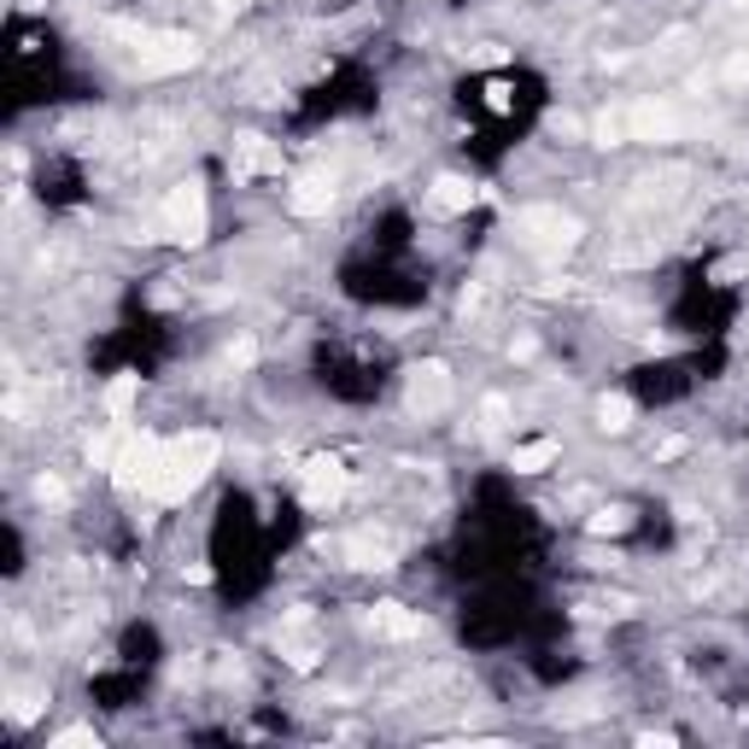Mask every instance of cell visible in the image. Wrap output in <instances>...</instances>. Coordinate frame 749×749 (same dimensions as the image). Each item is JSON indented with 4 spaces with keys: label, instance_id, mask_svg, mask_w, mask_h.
Instances as JSON below:
<instances>
[{
    "label": "cell",
    "instance_id": "obj_1",
    "mask_svg": "<svg viewBox=\"0 0 749 749\" xmlns=\"http://www.w3.org/2000/svg\"><path fill=\"white\" fill-rule=\"evenodd\" d=\"M217 439L211 434H182V439H164V469H159V486H152V498L159 504H182L187 492L206 486V474L217 469Z\"/></svg>",
    "mask_w": 749,
    "mask_h": 749
},
{
    "label": "cell",
    "instance_id": "obj_2",
    "mask_svg": "<svg viewBox=\"0 0 749 749\" xmlns=\"http://www.w3.org/2000/svg\"><path fill=\"white\" fill-rule=\"evenodd\" d=\"M591 135H598V147H621V141H673L679 135V117L668 106H615L603 112L598 124H591Z\"/></svg>",
    "mask_w": 749,
    "mask_h": 749
},
{
    "label": "cell",
    "instance_id": "obj_3",
    "mask_svg": "<svg viewBox=\"0 0 749 749\" xmlns=\"http://www.w3.org/2000/svg\"><path fill=\"white\" fill-rule=\"evenodd\" d=\"M112 36H124V42L141 47V71H147V77L194 71V65H199V42L182 36V30H129V24H117Z\"/></svg>",
    "mask_w": 749,
    "mask_h": 749
},
{
    "label": "cell",
    "instance_id": "obj_4",
    "mask_svg": "<svg viewBox=\"0 0 749 749\" xmlns=\"http://www.w3.org/2000/svg\"><path fill=\"white\" fill-rule=\"evenodd\" d=\"M516 234L527 252H539V258H562V252L580 246V217H568L562 206H527L516 217Z\"/></svg>",
    "mask_w": 749,
    "mask_h": 749
},
{
    "label": "cell",
    "instance_id": "obj_5",
    "mask_svg": "<svg viewBox=\"0 0 749 749\" xmlns=\"http://www.w3.org/2000/svg\"><path fill=\"white\" fill-rule=\"evenodd\" d=\"M164 234L170 241H182V246H199L206 241V223H211V211H206V187L199 182H176L164 194Z\"/></svg>",
    "mask_w": 749,
    "mask_h": 749
},
{
    "label": "cell",
    "instance_id": "obj_6",
    "mask_svg": "<svg viewBox=\"0 0 749 749\" xmlns=\"http://www.w3.org/2000/svg\"><path fill=\"white\" fill-rule=\"evenodd\" d=\"M159 469H164V439H124L112 457V481L117 492H147L152 498V486H159Z\"/></svg>",
    "mask_w": 749,
    "mask_h": 749
},
{
    "label": "cell",
    "instance_id": "obj_7",
    "mask_svg": "<svg viewBox=\"0 0 749 749\" xmlns=\"http://www.w3.org/2000/svg\"><path fill=\"white\" fill-rule=\"evenodd\" d=\"M346 486H352V474H346L339 457H311V463L299 469V492H304V504H311V509L339 504V498H346Z\"/></svg>",
    "mask_w": 749,
    "mask_h": 749
},
{
    "label": "cell",
    "instance_id": "obj_8",
    "mask_svg": "<svg viewBox=\"0 0 749 749\" xmlns=\"http://www.w3.org/2000/svg\"><path fill=\"white\" fill-rule=\"evenodd\" d=\"M404 404H411V416H439L451 404V369L439 364V357H428V364L411 369V393H404Z\"/></svg>",
    "mask_w": 749,
    "mask_h": 749
},
{
    "label": "cell",
    "instance_id": "obj_9",
    "mask_svg": "<svg viewBox=\"0 0 749 749\" xmlns=\"http://www.w3.org/2000/svg\"><path fill=\"white\" fill-rule=\"evenodd\" d=\"M229 170L234 176H281V152L264 141V135H241V141H234V152H229Z\"/></svg>",
    "mask_w": 749,
    "mask_h": 749
},
{
    "label": "cell",
    "instance_id": "obj_10",
    "mask_svg": "<svg viewBox=\"0 0 749 749\" xmlns=\"http://www.w3.org/2000/svg\"><path fill=\"white\" fill-rule=\"evenodd\" d=\"M364 626H369L374 638H422V633H428V621L411 615L404 603H374L369 615H364Z\"/></svg>",
    "mask_w": 749,
    "mask_h": 749
},
{
    "label": "cell",
    "instance_id": "obj_11",
    "mask_svg": "<svg viewBox=\"0 0 749 749\" xmlns=\"http://www.w3.org/2000/svg\"><path fill=\"white\" fill-rule=\"evenodd\" d=\"M346 562H352V568H364V574H374V568H393V539L352 533V539H346Z\"/></svg>",
    "mask_w": 749,
    "mask_h": 749
},
{
    "label": "cell",
    "instance_id": "obj_12",
    "mask_svg": "<svg viewBox=\"0 0 749 749\" xmlns=\"http://www.w3.org/2000/svg\"><path fill=\"white\" fill-rule=\"evenodd\" d=\"M474 194H481V187H474L469 176H439V182L428 187L434 211H446V217H457V211H469V206H474Z\"/></svg>",
    "mask_w": 749,
    "mask_h": 749
},
{
    "label": "cell",
    "instance_id": "obj_13",
    "mask_svg": "<svg viewBox=\"0 0 749 749\" xmlns=\"http://www.w3.org/2000/svg\"><path fill=\"white\" fill-rule=\"evenodd\" d=\"M329 206H334V176H299L293 211H299V217H322Z\"/></svg>",
    "mask_w": 749,
    "mask_h": 749
},
{
    "label": "cell",
    "instance_id": "obj_14",
    "mask_svg": "<svg viewBox=\"0 0 749 749\" xmlns=\"http://www.w3.org/2000/svg\"><path fill=\"white\" fill-rule=\"evenodd\" d=\"M135 393H141V374H117V381L106 387V416H112V422H129Z\"/></svg>",
    "mask_w": 749,
    "mask_h": 749
},
{
    "label": "cell",
    "instance_id": "obj_15",
    "mask_svg": "<svg viewBox=\"0 0 749 749\" xmlns=\"http://www.w3.org/2000/svg\"><path fill=\"white\" fill-rule=\"evenodd\" d=\"M556 463V439H533V446H516V457H509V469L516 474H539Z\"/></svg>",
    "mask_w": 749,
    "mask_h": 749
},
{
    "label": "cell",
    "instance_id": "obj_16",
    "mask_svg": "<svg viewBox=\"0 0 749 749\" xmlns=\"http://www.w3.org/2000/svg\"><path fill=\"white\" fill-rule=\"evenodd\" d=\"M598 428H603V434H626V428H633V399H621V393L603 399V404H598Z\"/></svg>",
    "mask_w": 749,
    "mask_h": 749
},
{
    "label": "cell",
    "instance_id": "obj_17",
    "mask_svg": "<svg viewBox=\"0 0 749 749\" xmlns=\"http://www.w3.org/2000/svg\"><path fill=\"white\" fill-rule=\"evenodd\" d=\"M281 656L293 661V668H316V644L311 638H299V626L287 621V638H281Z\"/></svg>",
    "mask_w": 749,
    "mask_h": 749
},
{
    "label": "cell",
    "instance_id": "obj_18",
    "mask_svg": "<svg viewBox=\"0 0 749 749\" xmlns=\"http://www.w3.org/2000/svg\"><path fill=\"white\" fill-rule=\"evenodd\" d=\"M586 527H591L598 539H609V533H626V527H633V509H598V516H591Z\"/></svg>",
    "mask_w": 749,
    "mask_h": 749
},
{
    "label": "cell",
    "instance_id": "obj_19",
    "mask_svg": "<svg viewBox=\"0 0 749 749\" xmlns=\"http://www.w3.org/2000/svg\"><path fill=\"white\" fill-rule=\"evenodd\" d=\"M54 744H59V749H100V738H94L89 726H65V731H59Z\"/></svg>",
    "mask_w": 749,
    "mask_h": 749
},
{
    "label": "cell",
    "instance_id": "obj_20",
    "mask_svg": "<svg viewBox=\"0 0 749 749\" xmlns=\"http://www.w3.org/2000/svg\"><path fill=\"white\" fill-rule=\"evenodd\" d=\"M229 364H234V369H252V364H258V346H252V339H234V346H229Z\"/></svg>",
    "mask_w": 749,
    "mask_h": 749
},
{
    "label": "cell",
    "instance_id": "obj_21",
    "mask_svg": "<svg viewBox=\"0 0 749 749\" xmlns=\"http://www.w3.org/2000/svg\"><path fill=\"white\" fill-rule=\"evenodd\" d=\"M481 416H486V428H504V416H509V404H504L498 393H492V399L481 404Z\"/></svg>",
    "mask_w": 749,
    "mask_h": 749
},
{
    "label": "cell",
    "instance_id": "obj_22",
    "mask_svg": "<svg viewBox=\"0 0 749 749\" xmlns=\"http://www.w3.org/2000/svg\"><path fill=\"white\" fill-rule=\"evenodd\" d=\"M36 498H47V504H59V498H65V481H54V474H47V481H36Z\"/></svg>",
    "mask_w": 749,
    "mask_h": 749
},
{
    "label": "cell",
    "instance_id": "obj_23",
    "mask_svg": "<svg viewBox=\"0 0 749 749\" xmlns=\"http://www.w3.org/2000/svg\"><path fill=\"white\" fill-rule=\"evenodd\" d=\"M12 721H19V726L36 721V703H30V696H12Z\"/></svg>",
    "mask_w": 749,
    "mask_h": 749
},
{
    "label": "cell",
    "instance_id": "obj_24",
    "mask_svg": "<svg viewBox=\"0 0 749 749\" xmlns=\"http://www.w3.org/2000/svg\"><path fill=\"white\" fill-rule=\"evenodd\" d=\"M744 269V258H726V264H714V281H731Z\"/></svg>",
    "mask_w": 749,
    "mask_h": 749
},
{
    "label": "cell",
    "instance_id": "obj_25",
    "mask_svg": "<svg viewBox=\"0 0 749 749\" xmlns=\"http://www.w3.org/2000/svg\"><path fill=\"white\" fill-rule=\"evenodd\" d=\"M726 77H731V82H744V77H749V54L731 59V65H726Z\"/></svg>",
    "mask_w": 749,
    "mask_h": 749
},
{
    "label": "cell",
    "instance_id": "obj_26",
    "mask_svg": "<svg viewBox=\"0 0 749 749\" xmlns=\"http://www.w3.org/2000/svg\"><path fill=\"white\" fill-rule=\"evenodd\" d=\"M217 7H223V12H241V7H252V0H217Z\"/></svg>",
    "mask_w": 749,
    "mask_h": 749
},
{
    "label": "cell",
    "instance_id": "obj_27",
    "mask_svg": "<svg viewBox=\"0 0 749 749\" xmlns=\"http://www.w3.org/2000/svg\"><path fill=\"white\" fill-rule=\"evenodd\" d=\"M731 7H749V0H731Z\"/></svg>",
    "mask_w": 749,
    "mask_h": 749
}]
</instances>
